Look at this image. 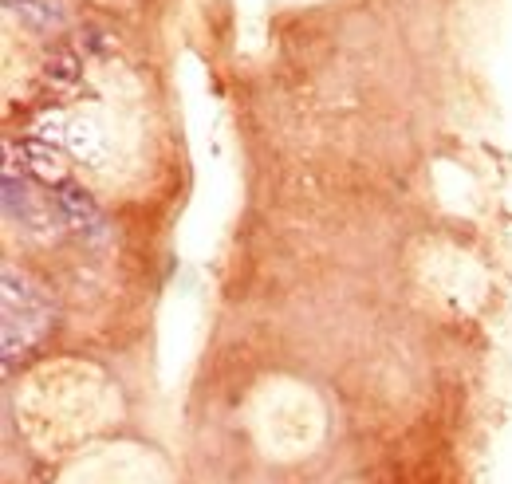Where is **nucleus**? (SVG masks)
Returning <instances> with one entry per match:
<instances>
[{
	"label": "nucleus",
	"mask_w": 512,
	"mask_h": 484,
	"mask_svg": "<svg viewBox=\"0 0 512 484\" xmlns=\"http://www.w3.org/2000/svg\"><path fill=\"white\" fill-rule=\"evenodd\" d=\"M67 126H71V119H67L64 111H44V115H36L32 119V138H40V142H52V146H64L67 142Z\"/></svg>",
	"instance_id": "nucleus-7"
},
{
	"label": "nucleus",
	"mask_w": 512,
	"mask_h": 484,
	"mask_svg": "<svg viewBox=\"0 0 512 484\" xmlns=\"http://www.w3.org/2000/svg\"><path fill=\"white\" fill-rule=\"evenodd\" d=\"M4 213L8 221H20L24 229H32L36 237H48V221H52V205L40 201L20 178H4Z\"/></svg>",
	"instance_id": "nucleus-2"
},
{
	"label": "nucleus",
	"mask_w": 512,
	"mask_h": 484,
	"mask_svg": "<svg viewBox=\"0 0 512 484\" xmlns=\"http://www.w3.org/2000/svg\"><path fill=\"white\" fill-rule=\"evenodd\" d=\"M24 170L36 178L40 185H67V150L64 146H52V142H40V138H28L24 142Z\"/></svg>",
	"instance_id": "nucleus-3"
},
{
	"label": "nucleus",
	"mask_w": 512,
	"mask_h": 484,
	"mask_svg": "<svg viewBox=\"0 0 512 484\" xmlns=\"http://www.w3.org/2000/svg\"><path fill=\"white\" fill-rule=\"evenodd\" d=\"M79 79H83V60L75 56V52H52L48 60H44V83L52 87V91H75L79 87Z\"/></svg>",
	"instance_id": "nucleus-6"
},
{
	"label": "nucleus",
	"mask_w": 512,
	"mask_h": 484,
	"mask_svg": "<svg viewBox=\"0 0 512 484\" xmlns=\"http://www.w3.org/2000/svg\"><path fill=\"white\" fill-rule=\"evenodd\" d=\"M64 150H71L75 158H83V162L95 166V162L103 158V130H99L91 119H71Z\"/></svg>",
	"instance_id": "nucleus-5"
},
{
	"label": "nucleus",
	"mask_w": 512,
	"mask_h": 484,
	"mask_svg": "<svg viewBox=\"0 0 512 484\" xmlns=\"http://www.w3.org/2000/svg\"><path fill=\"white\" fill-rule=\"evenodd\" d=\"M60 217L75 233H103V213L79 185H60Z\"/></svg>",
	"instance_id": "nucleus-4"
},
{
	"label": "nucleus",
	"mask_w": 512,
	"mask_h": 484,
	"mask_svg": "<svg viewBox=\"0 0 512 484\" xmlns=\"http://www.w3.org/2000/svg\"><path fill=\"white\" fill-rule=\"evenodd\" d=\"M52 319L48 300L32 288V280H24L12 264H4V359L28 351L44 327Z\"/></svg>",
	"instance_id": "nucleus-1"
}]
</instances>
